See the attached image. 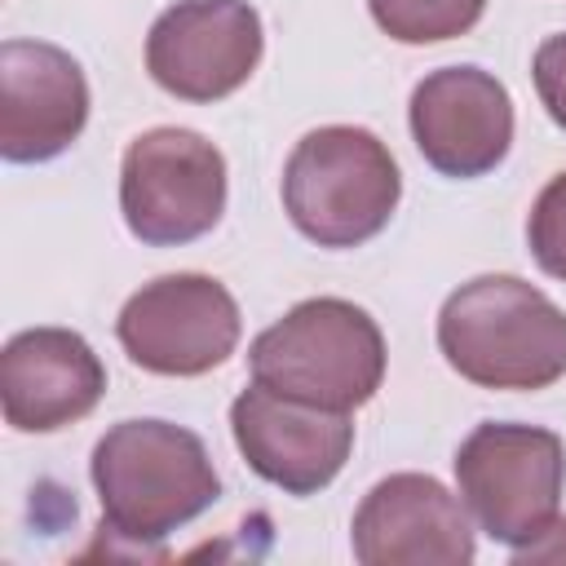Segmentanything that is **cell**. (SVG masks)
Here are the masks:
<instances>
[{
	"label": "cell",
	"instance_id": "8992f818",
	"mask_svg": "<svg viewBox=\"0 0 566 566\" xmlns=\"http://www.w3.org/2000/svg\"><path fill=\"white\" fill-rule=\"evenodd\" d=\"M119 212L133 239L181 248L226 212V159L195 128H150L128 142L119 168Z\"/></svg>",
	"mask_w": 566,
	"mask_h": 566
},
{
	"label": "cell",
	"instance_id": "4fadbf2b",
	"mask_svg": "<svg viewBox=\"0 0 566 566\" xmlns=\"http://www.w3.org/2000/svg\"><path fill=\"white\" fill-rule=\"evenodd\" d=\"M106 394V367L71 327H27L0 354V407L18 433L84 420Z\"/></svg>",
	"mask_w": 566,
	"mask_h": 566
},
{
	"label": "cell",
	"instance_id": "5b68a950",
	"mask_svg": "<svg viewBox=\"0 0 566 566\" xmlns=\"http://www.w3.org/2000/svg\"><path fill=\"white\" fill-rule=\"evenodd\" d=\"M455 482L478 531L522 553L557 522L566 447L553 429L486 420L460 442Z\"/></svg>",
	"mask_w": 566,
	"mask_h": 566
},
{
	"label": "cell",
	"instance_id": "6da1fadb",
	"mask_svg": "<svg viewBox=\"0 0 566 566\" xmlns=\"http://www.w3.org/2000/svg\"><path fill=\"white\" fill-rule=\"evenodd\" d=\"M102 531L146 548L168 539L221 500V478L199 433L168 420H119L111 424L88 460Z\"/></svg>",
	"mask_w": 566,
	"mask_h": 566
},
{
	"label": "cell",
	"instance_id": "9a60e30c",
	"mask_svg": "<svg viewBox=\"0 0 566 566\" xmlns=\"http://www.w3.org/2000/svg\"><path fill=\"white\" fill-rule=\"evenodd\" d=\"M526 243L544 274L566 283V172H557L531 203L526 217Z\"/></svg>",
	"mask_w": 566,
	"mask_h": 566
},
{
	"label": "cell",
	"instance_id": "7a4b0ae2",
	"mask_svg": "<svg viewBox=\"0 0 566 566\" xmlns=\"http://www.w3.org/2000/svg\"><path fill=\"white\" fill-rule=\"evenodd\" d=\"M438 349L482 389H548L566 376V314L517 274H478L442 301Z\"/></svg>",
	"mask_w": 566,
	"mask_h": 566
},
{
	"label": "cell",
	"instance_id": "52a82bcc",
	"mask_svg": "<svg viewBox=\"0 0 566 566\" xmlns=\"http://www.w3.org/2000/svg\"><path fill=\"white\" fill-rule=\"evenodd\" d=\"M239 332L243 318L230 287L190 270L137 287L115 318L124 354L155 376H203L221 367L234 354Z\"/></svg>",
	"mask_w": 566,
	"mask_h": 566
},
{
	"label": "cell",
	"instance_id": "3957f363",
	"mask_svg": "<svg viewBox=\"0 0 566 566\" xmlns=\"http://www.w3.org/2000/svg\"><path fill=\"white\" fill-rule=\"evenodd\" d=\"M252 380L274 394L354 411L376 398L385 380V336L376 318L340 296H314L292 305L248 345Z\"/></svg>",
	"mask_w": 566,
	"mask_h": 566
},
{
	"label": "cell",
	"instance_id": "5bb4252c",
	"mask_svg": "<svg viewBox=\"0 0 566 566\" xmlns=\"http://www.w3.org/2000/svg\"><path fill=\"white\" fill-rule=\"evenodd\" d=\"M376 27L398 44H438L478 27L486 0H367Z\"/></svg>",
	"mask_w": 566,
	"mask_h": 566
},
{
	"label": "cell",
	"instance_id": "7c38bea8",
	"mask_svg": "<svg viewBox=\"0 0 566 566\" xmlns=\"http://www.w3.org/2000/svg\"><path fill=\"white\" fill-rule=\"evenodd\" d=\"M88 124L80 62L44 40L0 44V155L9 164L57 159Z\"/></svg>",
	"mask_w": 566,
	"mask_h": 566
},
{
	"label": "cell",
	"instance_id": "30bf717a",
	"mask_svg": "<svg viewBox=\"0 0 566 566\" xmlns=\"http://www.w3.org/2000/svg\"><path fill=\"white\" fill-rule=\"evenodd\" d=\"M363 566H464L473 562V513L429 473L380 478L349 526Z\"/></svg>",
	"mask_w": 566,
	"mask_h": 566
},
{
	"label": "cell",
	"instance_id": "2e32d148",
	"mask_svg": "<svg viewBox=\"0 0 566 566\" xmlns=\"http://www.w3.org/2000/svg\"><path fill=\"white\" fill-rule=\"evenodd\" d=\"M531 75H535V93H539L548 119H553L557 128H566V31H562V35H548V40L535 49Z\"/></svg>",
	"mask_w": 566,
	"mask_h": 566
},
{
	"label": "cell",
	"instance_id": "8fae6325",
	"mask_svg": "<svg viewBox=\"0 0 566 566\" xmlns=\"http://www.w3.org/2000/svg\"><path fill=\"white\" fill-rule=\"evenodd\" d=\"M411 137L442 177H482L513 146V97L482 66H442L411 88Z\"/></svg>",
	"mask_w": 566,
	"mask_h": 566
},
{
	"label": "cell",
	"instance_id": "9c48e42d",
	"mask_svg": "<svg viewBox=\"0 0 566 566\" xmlns=\"http://www.w3.org/2000/svg\"><path fill=\"white\" fill-rule=\"evenodd\" d=\"M230 433L248 469L287 495L323 491L349 460L354 420L349 411H327L252 380L230 402Z\"/></svg>",
	"mask_w": 566,
	"mask_h": 566
},
{
	"label": "cell",
	"instance_id": "ba28073f",
	"mask_svg": "<svg viewBox=\"0 0 566 566\" xmlns=\"http://www.w3.org/2000/svg\"><path fill=\"white\" fill-rule=\"evenodd\" d=\"M265 53L261 13L248 0H177L146 35L150 80L181 102H221L243 88Z\"/></svg>",
	"mask_w": 566,
	"mask_h": 566
},
{
	"label": "cell",
	"instance_id": "277c9868",
	"mask_svg": "<svg viewBox=\"0 0 566 566\" xmlns=\"http://www.w3.org/2000/svg\"><path fill=\"white\" fill-rule=\"evenodd\" d=\"M402 199L389 146L354 124L305 133L283 164V212L318 248H358L376 239Z\"/></svg>",
	"mask_w": 566,
	"mask_h": 566
}]
</instances>
